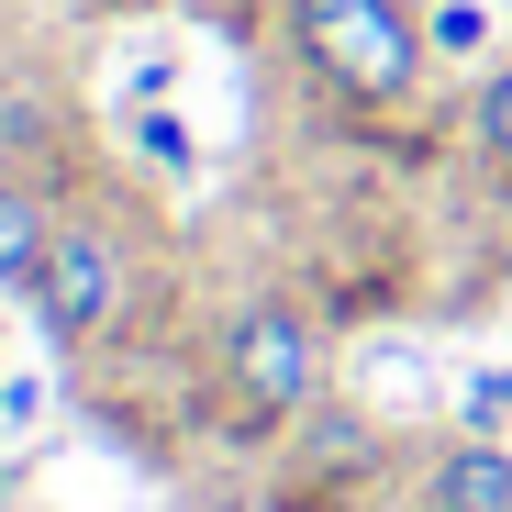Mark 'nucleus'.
<instances>
[{
    "label": "nucleus",
    "mask_w": 512,
    "mask_h": 512,
    "mask_svg": "<svg viewBox=\"0 0 512 512\" xmlns=\"http://www.w3.org/2000/svg\"><path fill=\"white\" fill-rule=\"evenodd\" d=\"M312 401H323V323H312V301L268 290V301L223 312V334H212V423L223 435L234 446H279V435L312 423Z\"/></svg>",
    "instance_id": "f257e3e1"
},
{
    "label": "nucleus",
    "mask_w": 512,
    "mask_h": 512,
    "mask_svg": "<svg viewBox=\"0 0 512 512\" xmlns=\"http://www.w3.org/2000/svg\"><path fill=\"white\" fill-rule=\"evenodd\" d=\"M279 34L301 78L346 112H401L435 67V34H423L412 0H279Z\"/></svg>",
    "instance_id": "f03ea898"
},
{
    "label": "nucleus",
    "mask_w": 512,
    "mask_h": 512,
    "mask_svg": "<svg viewBox=\"0 0 512 512\" xmlns=\"http://www.w3.org/2000/svg\"><path fill=\"white\" fill-rule=\"evenodd\" d=\"M123 290H134L123 223H112V212H56L45 279H34V334H45L56 357H90L101 334H112V312H123Z\"/></svg>",
    "instance_id": "7ed1b4c3"
},
{
    "label": "nucleus",
    "mask_w": 512,
    "mask_h": 512,
    "mask_svg": "<svg viewBox=\"0 0 512 512\" xmlns=\"http://www.w3.org/2000/svg\"><path fill=\"white\" fill-rule=\"evenodd\" d=\"M412 512H512V446L501 435H446L412 479Z\"/></svg>",
    "instance_id": "20e7f679"
},
{
    "label": "nucleus",
    "mask_w": 512,
    "mask_h": 512,
    "mask_svg": "<svg viewBox=\"0 0 512 512\" xmlns=\"http://www.w3.org/2000/svg\"><path fill=\"white\" fill-rule=\"evenodd\" d=\"M301 479L323 490V479H357V468H379V423L368 412H334V401H312V423H301Z\"/></svg>",
    "instance_id": "39448f33"
},
{
    "label": "nucleus",
    "mask_w": 512,
    "mask_h": 512,
    "mask_svg": "<svg viewBox=\"0 0 512 512\" xmlns=\"http://www.w3.org/2000/svg\"><path fill=\"white\" fill-rule=\"evenodd\" d=\"M45 245H56V212H45L23 179H0V290H12V301H34Z\"/></svg>",
    "instance_id": "423d86ee"
},
{
    "label": "nucleus",
    "mask_w": 512,
    "mask_h": 512,
    "mask_svg": "<svg viewBox=\"0 0 512 512\" xmlns=\"http://www.w3.org/2000/svg\"><path fill=\"white\" fill-rule=\"evenodd\" d=\"M468 156L490 167V179H512V56H490L468 78Z\"/></svg>",
    "instance_id": "0eeeda50"
},
{
    "label": "nucleus",
    "mask_w": 512,
    "mask_h": 512,
    "mask_svg": "<svg viewBox=\"0 0 512 512\" xmlns=\"http://www.w3.org/2000/svg\"><path fill=\"white\" fill-rule=\"evenodd\" d=\"M501 412H512V368L501 379H468V435H501Z\"/></svg>",
    "instance_id": "6e6552de"
}]
</instances>
